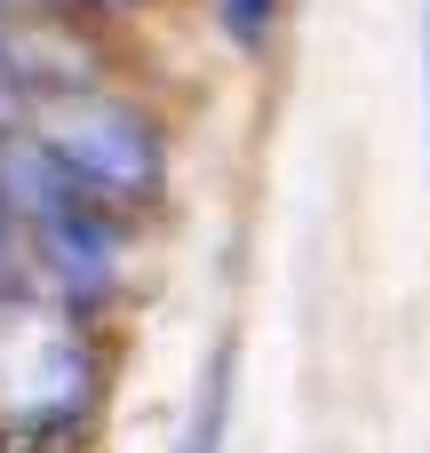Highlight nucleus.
I'll return each instance as SVG.
<instances>
[{"label":"nucleus","mask_w":430,"mask_h":453,"mask_svg":"<svg viewBox=\"0 0 430 453\" xmlns=\"http://www.w3.org/2000/svg\"><path fill=\"white\" fill-rule=\"evenodd\" d=\"M32 143L104 207H144L160 199L168 183V143L160 127L136 111V104H112V96H56L40 119H32Z\"/></svg>","instance_id":"1"},{"label":"nucleus","mask_w":430,"mask_h":453,"mask_svg":"<svg viewBox=\"0 0 430 453\" xmlns=\"http://www.w3.org/2000/svg\"><path fill=\"white\" fill-rule=\"evenodd\" d=\"M223 422H231V342L207 358V374H199V390H192V422H184L176 453H223Z\"/></svg>","instance_id":"2"},{"label":"nucleus","mask_w":430,"mask_h":453,"mask_svg":"<svg viewBox=\"0 0 430 453\" xmlns=\"http://www.w3.org/2000/svg\"><path fill=\"white\" fill-rule=\"evenodd\" d=\"M271 16H279V0H215V24H223L239 48H263Z\"/></svg>","instance_id":"3"},{"label":"nucleus","mask_w":430,"mask_h":453,"mask_svg":"<svg viewBox=\"0 0 430 453\" xmlns=\"http://www.w3.org/2000/svg\"><path fill=\"white\" fill-rule=\"evenodd\" d=\"M423 88H430V8H423Z\"/></svg>","instance_id":"4"},{"label":"nucleus","mask_w":430,"mask_h":453,"mask_svg":"<svg viewBox=\"0 0 430 453\" xmlns=\"http://www.w3.org/2000/svg\"><path fill=\"white\" fill-rule=\"evenodd\" d=\"M16 8H48V0H0V16H16Z\"/></svg>","instance_id":"5"},{"label":"nucleus","mask_w":430,"mask_h":453,"mask_svg":"<svg viewBox=\"0 0 430 453\" xmlns=\"http://www.w3.org/2000/svg\"><path fill=\"white\" fill-rule=\"evenodd\" d=\"M0 72H8V40H0Z\"/></svg>","instance_id":"6"}]
</instances>
